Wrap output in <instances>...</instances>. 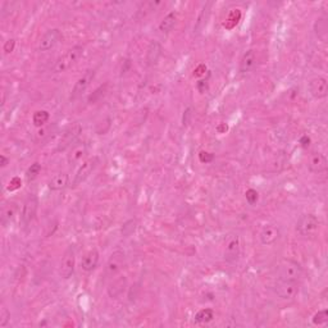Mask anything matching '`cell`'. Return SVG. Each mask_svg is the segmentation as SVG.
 Returning <instances> with one entry per match:
<instances>
[{
    "label": "cell",
    "mask_w": 328,
    "mask_h": 328,
    "mask_svg": "<svg viewBox=\"0 0 328 328\" xmlns=\"http://www.w3.org/2000/svg\"><path fill=\"white\" fill-rule=\"evenodd\" d=\"M278 280L297 282L303 276V267L293 259H282L277 267Z\"/></svg>",
    "instance_id": "cell-1"
},
{
    "label": "cell",
    "mask_w": 328,
    "mask_h": 328,
    "mask_svg": "<svg viewBox=\"0 0 328 328\" xmlns=\"http://www.w3.org/2000/svg\"><path fill=\"white\" fill-rule=\"evenodd\" d=\"M83 54V48L81 45H74L70 50H67L66 54L62 55L59 59L54 63V67H53V72L54 73H62V72H66L67 70H70L72 66L77 63V61L80 59L81 55Z\"/></svg>",
    "instance_id": "cell-2"
},
{
    "label": "cell",
    "mask_w": 328,
    "mask_h": 328,
    "mask_svg": "<svg viewBox=\"0 0 328 328\" xmlns=\"http://www.w3.org/2000/svg\"><path fill=\"white\" fill-rule=\"evenodd\" d=\"M38 209V199L36 195H29L22 205V212L19 217V223L23 229H29L32 222L35 220Z\"/></svg>",
    "instance_id": "cell-3"
},
{
    "label": "cell",
    "mask_w": 328,
    "mask_h": 328,
    "mask_svg": "<svg viewBox=\"0 0 328 328\" xmlns=\"http://www.w3.org/2000/svg\"><path fill=\"white\" fill-rule=\"evenodd\" d=\"M321 222L314 214H304L296 222V232L303 237H312L318 232Z\"/></svg>",
    "instance_id": "cell-4"
},
{
    "label": "cell",
    "mask_w": 328,
    "mask_h": 328,
    "mask_svg": "<svg viewBox=\"0 0 328 328\" xmlns=\"http://www.w3.org/2000/svg\"><path fill=\"white\" fill-rule=\"evenodd\" d=\"M126 265V254L122 250H115L111 253L109 256L108 261L106 264V269H104V274L106 277L113 278L115 276L121 273V271Z\"/></svg>",
    "instance_id": "cell-5"
},
{
    "label": "cell",
    "mask_w": 328,
    "mask_h": 328,
    "mask_svg": "<svg viewBox=\"0 0 328 328\" xmlns=\"http://www.w3.org/2000/svg\"><path fill=\"white\" fill-rule=\"evenodd\" d=\"M74 265H76L74 249L72 246H68L67 250L64 252L63 256H62L61 264H59V276L63 280H70L74 272Z\"/></svg>",
    "instance_id": "cell-6"
},
{
    "label": "cell",
    "mask_w": 328,
    "mask_h": 328,
    "mask_svg": "<svg viewBox=\"0 0 328 328\" xmlns=\"http://www.w3.org/2000/svg\"><path fill=\"white\" fill-rule=\"evenodd\" d=\"M274 293L282 300H291L296 296L299 292V284L292 281L277 280L273 286Z\"/></svg>",
    "instance_id": "cell-7"
},
{
    "label": "cell",
    "mask_w": 328,
    "mask_h": 328,
    "mask_svg": "<svg viewBox=\"0 0 328 328\" xmlns=\"http://www.w3.org/2000/svg\"><path fill=\"white\" fill-rule=\"evenodd\" d=\"M98 163H99V158H96V156H93V158H89L87 160H85L80 166V168L77 169L73 181H72V187H76V186L81 185L82 182L86 181L90 177V175L94 172V169L96 168Z\"/></svg>",
    "instance_id": "cell-8"
},
{
    "label": "cell",
    "mask_w": 328,
    "mask_h": 328,
    "mask_svg": "<svg viewBox=\"0 0 328 328\" xmlns=\"http://www.w3.org/2000/svg\"><path fill=\"white\" fill-rule=\"evenodd\" d=\"M95 78V71L89 70L86 71L82 76L77 80V82L74 83L73 89H72V93H71V100H77L80 96H82V94L89 89V86L91 85L93 80Z\"/></svg>",
    "instance_id": "cell-9"
},
{
    "label": "cell",
    "mask_w": 328,
    "mask_h": 328,
    "mask_svg": "<svg viewBox=\"0 0 328 328\" xmlns=\"http://www.w3.org/2000/svg\"><path fill=\"white\" fill-rule=\"evenodd\" d=\"M240 253H241V242L237 235L229 236L226 241V248H224V260L229 264H233L239 260Z\"/></svg>",
    "instance_id": "cell-10"
},
{
    "label": "cell",
    "mask_w": 328,
    "mask_h": 328,
    "mask_svg": "<svg viewBox=\"0 0 328 328\" xmlns=\"http://www.w3.org/2000/svg\"><path fill=\"white\" fill-rule=\"evenodd\" d=\"M62 40V34L58 29H51L45 32L44 35L41 36L40 41L37 44L38 51H49L51 49H54L58 45V42Z\"/></svg>",
    "instance_id": "cell-11"
},
{
    "label": "cell",
    "mask_w": 328,
    "mask_h": 328,
    "mask_svg": "<svg viewBox=\"0 0 328 328\" xmlns=\"http://www.w3.org/2000/svg\"><path fill=\"white\" fill-rule=\"evenodd\" d=\"M81 131H82V127H81L80 123L71 124L70 127L64 131V134L62 135L58 150H59V151H63V150H66V149H68V147L72 146L73 144H76L77 137L80 136Z\"/></svg>",
    "instance_id": "cell-12"
},
{
    "label": "cell",
    "mask_w": 328,
    "mask_h": 328,
    "mask_svg": "<svg viewBox=\"0 0 328 328\" xmlns=\"http://www.w3.org/2000/svg\"><path fill=\"white\" fill-rule=\"evenodd\" d=\"M309 93L314 99H325L326 96L328 95V82L327 78L325 77H316L310 80L309 82Z\"/></svg>",
    "instance_id": "cell-13"
},
{
    "label": "cell",
    "mask_w": 328,
    "mask_h": 328,
    "mask_svg": "<svg viewBox=\"0 0 328 328\" xmlns=\"http://www.w3.org/2000/svg\"><path fill=\"white\" fill-rule=\"evenodd\" d=\"M308 168L312 173H323L328 168V160L325 154L314 151L310 154L309 160H308Z\"/></svg>",
    "instance_id": "cell-14"
},
{
    "label": "cell",
    "mask_w": 328,
    "mask_h": 328,
    "mask_svg": "<svg viewBox=\"0 0 328 328\" xmlns=\"http://www.w3.org/2000/svg\"><path fill=\"white\" fill-rule=\"evenodd\" d=\"M281 237L280 228L277 226H273V224H267V226L263 227V229L259 233V239L263 245H273L274 242H277L278 239Z\"/></svg>",
    "instance_id": "cell-15"
},
{
    "label": "cell",
    "mask_w": 328,
    "mask_h": 328,
    "mask_svg": "<svg viewBox=\"0 0 328 328\" xmlns=\"http://www.w3.org/2000/svg\"><path fill=\"white\" fill-rule=\"evenodd\" d=\"M87 154V145L85 143H76L70 147V153L67 155V162L70 166H76L82 160Z\"/></svg>",
    "instance_id": "cell-16"
},
{
    "label": "cell",
    "mask_w": 328,
    "mask_h": 328,
    "mask_svg": "<svg viewBox=\"0 0 328 328\" xmlns=\"http://www.w3.org/2000/svg\"><path fill=\"white\" fill-rule=\"evenodd\" d=\"M126 290H127V280L126 277H119L109 284L108 295L111 299H118L126 292Z\"/></svg>",
    "instance_id": "cell-17"
},
{
    "label": "cell",
    "mask_w": 328,
    "mask_h": 328,
    "mask_svg": "<svg viewBox=\"0 0 328 328\" xmlns=\"http://www.w3.org/2000/svg\"><path fill=\"white\" fill-rule=\"evenodd\" d=\"M98 263H99V253L98 250L93 249L87 252L86 254L82 256V260H81V268L82 271L85 272H93L96 267H98Z\"/></svg>",
    "instance_id": "cell-18"
},
{
    "label": "cell",
    "mask_w": 328,
    "mask_h": 328,
    "mask_svg": "<svg viewBox=\"0 0 328 328\" xmlns=\"http://www.w3.org/2000/svg\"><path fill=\"white\" fill-rule=\"evenodd\" d=\"M313 30H314V34L318 37L319 41H322L323 44H326L328 40V19L327 17H319L314 22L313 26Z\"/></svg>",
    "instance_id": "cell-19"
},
{
    "label": "cell",
    "mask_w": 328,
    "mask_h": 328,
    "mask_svg": "<svg viewBox=\"0 0 328 328\" xmlns=\"http://www.w3.org/2000/svg\"><path fill=\"white\" fill-rule=\"evenodd\" d=\"M163 48L162 45L159 44L158 41H151L149 45V48H147L146 51V64L149 67L151 66H155L159 61L160 55H162Z\"/></svg>",
    "instance_id": "cell-20"
},
{
    "label": "cell",
    "mask_w": 328,
    "mask_h": 328,
    "mask_svg": "<svg viewBox=\"0 0 328 328\" xmlns=\"http://www.w3.org/2000/svg\"><path fill=\"white\" fill-rule=\"evenodd\" d=\"M68 181H70V176L67 173L61 172L54 175L49 181L48 186L51 191H61L63 188H66L68 186Z\"/></svg>",
    "instance_id": "cell-21"
},
{
    "label": "cell",
    "mask_w": 328,
    "mask_h": 328,
    "mask_svg": "<svg viewBox=\"0 0 328 328\" xmlns=\"http://www.w3.org/2000/svg\"><path fill=\"white\" fill-rule=\"evenodd\" d=\"M256 63V55L254 50H248L245 54L242 55L241 62H240V72L241 73H248L254 68Z\"/></svg>",
    "instance_id": "cell-22"
},
{
    "label": "cell",
    "mask_w": 328,
    "mask_h": 328,
    "mask_svg": "<svg viewBox=\"0 0 328 328\" xmlns=\"http://www.w3.org/2000/svg\"><path fill=\"white\" fill-rule=\"evenodd\" d=\"M17 212H18V204H17L16 201H8V203H5V204L3 205V211H1V222H3L4 226L14 218Z\"/></svg>",
    "instance_id": "cell-23"
},
{
    "label": "cell",
    "mask_w": 328,
    "mask_h": 328,
    "mask_svg": "<svg viewBox=\"0 0 328 328\" xmlns=\"http://www.w3.org/2000/svg\"><path fill=\"white\" fill-rule=\"evenodd\" d=\"M176 22H177V13H168V14L160 21L159 31L163 32V34H168V32H171L173 30V27L176 26Z\"/></svg>",
    "instance_id": "cell-24"
},
{
    "label": "cell",
    "mask_w": 328,
    "mask_h": 328,
    "mask_svg": "<svg viewBox=\"0 0 328 328\" xmlns=\"http://www.w3.org/2000/svg\"><path fill=\"white\" fill-rule=\"evenodd\" d=\"M49 118H50V113L48 110H36L32 115V123L35 127H42L46 122L49 121Z\"/></svg>",
    "instance_id": "cell-25"
},
{
    "label": "cell",
    "mask_w": 328,
    "mask_h": 328,
    "mask_svg": "<svg viewBox=\"0 0 328 328\" xmlns=\"http://www.w3.org/2000/svg\"><path fill=\"white\" fill-rule=\"evenodd\" d=\"M214 318V312L211 308H205V309L199 310L196 314H195V322L196 323H209L211 321H213Z\"/></svg>",
    "instance_id": "cell-26"
},
{
    "label": "cell",
    "mask_w": 328,
    "mask_h": 328,
    "mask_svg": "<svg viewBox=\"0 0 328 328\" xmlns=\"http://www.w3.org/2000/svg\"><path fill=\"white\" fill-rule=\"evenodd\" d=\"M40 172H41V164L37 162L34 163V164H31V166L29 167V169L26 171V179H27L29 182L34 181V180L40 175Z\"/></svg>",
    "instance_id": "cell-27"
},
{
    "label": "cell",
    "mask_w": 328,
    "mask_h": 328,
    "mask_svg": "<svg viewBox=\"0 0 328 328\" xmlns=\"http://www.w3.org/2000/svg\"><path fill=\"white\" fill-rule=\"evenodd\" d=\"M313 325L316 326H325L328 322V310L322 309L317 312L314 316H313Z\"/></svg>",
    "instance_id": "cell-28"
},
{
    "label": "cell",
    "mask_w": 328,
    "mask_h": 328,
    "mask_svg": "<svg viewBox=\"0 0 328 328\" xmlns=\"http://www.w3.org/2000/svg\"><path fill=\"white\" fill-rule=\"evenodd\" d=\"M107 86H108V85H107V83H104L103 86L98 87V89H96L95 91H94V93L89 96L90 104H95L96 102H99V100L102 99L103 96H104V94H106V91H107Z\"/></svg>",
    "instance_id": "cell-29"
},
{
    "label": "cell",
    "mask_w": 328,
    "mask_h": 328,
    "mask_svg": "<svg viewBox=\"0 0 328 328\" xmlns=\"http://www.w3.org/2000/svg\"><path fill=\"white\" fill-rule=\"evenodd\" d=\"M135 229H136V220H127V222L123 224V227H122V235H123L124 237H130V236L135 232Z\"/></svg>",
    "instance_id": "cell-30"
},
{
    "label": "cell",
    "mask_w": 328,
    "mask_h": 328,
    "mask_svg": "<svg viewBox=\"0 0 328 328\" xmlns=\"http://www.w3.org/2000/svg\"><path fill=\"white\" fill-rule=\"evenodd\" d=\"M245 198L249 204L254 205L255 203L259 200V194L256 190H254V188H249V190H246L245 192Z\"/></svg>",
    "instance_id": "cell-31"
},
{
    "label": "cell",
    "mask_w": 328,
    "mask_h": 328,
    "mask_svg": "<svg viewBox=\"0 0 328 328\" xmlns=\"http://www.w3.org/2000/svg\"><path fill=\"white\" fill-rule=\"evenodd\" d=\"M9 319H10L9 310L6 309L4 305H1V310H0V327H6V325L9 322Z\"/></svg>",
    "instance_id": "cell-32"
},
{
    "label": "cell",
    "mask_w": 328,
    "mask_h": 328,
    "mask_svg": "<svg viewBox=\"0 0 328 328\" xmlns=\"http://www.w3.org/2000/svg\"><path fill=\"white\" fill-rule=\"evenodd\" d=\"M199 160L201 163H212L214 160V154L213 153H208V151H200L199 153Z\"/></svg>",
    "instance_id": "cell-33"
},
{
    "label": "cell",
    "mask_w": 328,
    "mask_h": 328,
    "mask_svg": "<svg viewBox=\"0 0 328 328\" xmlns=\"http://www.w3.org/2000/svg\"><path fill=\"white\" fill-rule=\"evenodd\" d=\"M16 48V40L14 38H9L8 41H5V44L3 45V51L5 54H10L12 51H14Z\"/></svg>",
    "instance_id": "cell-34"
},
{
    "label": "cell",
    "mask_w": 328,
    "mask_h": 328,
    "mask_svg": "<svg viewBox=\"0 0 328 328\" xmlns=\"http://www.w3.org/2000/svg\"><path fill=\"white\" fill-rule=\"evenodd\" d=\"M21 186H22V181H21V179H19V177H13L9 182L8 190H9V191H16V190L21 188Z\"/></svg>",
    "instance_id": "cell-35"
},
{
    "label": "cell",
    "mask_w": 328,
    "mask_h": 328,
    "mask_svg": "<svg viewBox=\"0 0 328 328\" xmlns=\"http://www.w3.org/2000/svg\"><path fill=\"white\" fill-rule=\"evenodd\" d=\"M300 145L304 147V149H306V147H309L310 145V137L308 136V135H304L301 139H300Z\"/></svg>",
    "instance_id": "cell-36"
},
{
    "label": "cell",
    "mask_w": 328,
    "mask_h": 328,
    "mask_svg": "<svg viewBox=\"0 0 328 328\" xmlns=\"http://www.w3.org/2000/svg\"><path fill=\"white\" fill-rule=\"evenodd\" d=\"M205 70H207V67H205L204 64H201V66H199V67L194 71V74L195 76H201V74L205 72Z\"/></svg>",
    "instance_id": "cell-37"
},
{
    "label": "cell",
    "mask_w": 328,
    "mask_h": 328,
    "mask_svg": "<svg viewBox=\"0 0 328 328\" xmlns=\"http://www.w3.org/2000/svg\"><path fill=\"white\" fill-rule=\"evenodd\" d=\"M10 160L6 158L5 155H0V164H1V168H5L8 164H9Z\"/></svg>",
    "instance_id": "cell-38"
},
{
    "label": "cell",
    "mask_w": 328,
    "mask_h": 328,
    "mask_svg": "<svg viewBox=\"0 0 328 328\" xmlns=\"http://www.w3.org/2000/svg\"><path fill=\"white\" fill-rule=\"evenodd\" d=\"M190 108H187L186 109V111H185V114H183V124H188V117H190V114H191V113H190Z\"/></svg>",
    "instance_id": "cell-39"
},
{
    "label": "cell",
    "mask_w": 328,
    "mask_h": 328,
    "mask_svg": "<svg viewBox=\"0 0 328 328\" xmlns=\"http://www.w3.org/2000/svg\"><path fill=\"white\" fill-rule=\"evenodd\" d=\"M217 130L219 131V132H224V131H227V130H228V127H227L226 124H222V126H218V127H217Z\"/></svg>",
    "instance_id": "cell-40"
}]
</instances>
